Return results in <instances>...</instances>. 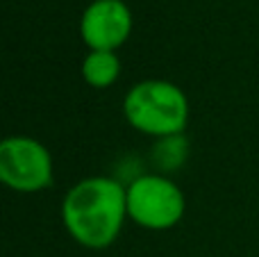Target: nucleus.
I'll use <instances>...</instances> for the list:
<instances>
[{
    "label": "nucleus",
    "mask_w": 259,
    "mask_h": 257,
    "mask_svg": "<svg viewBox=\"0 0 259 257\" xmlns=\"http://www.w3.org/2000/svg\"><path fill=\"white\" fill-rule=\"evenodd\" d=\"M80 34L89 50L121 48L132 34V12L123 0H94L82 12Z\"/></svg>",
    "instance_id": "5"
},
{
    "label": "nucleus",
    "mask_w": 259,
    "mask_h": 257,
    "mask_svg": "<svg viewBox=\"0 0 259 257\" xmlns=\"http://www.w3.org/2000/svg\"><path fill=\"white\" fill-rule=\"evenodd\" d=\"M121 75V59L112 50H89L82 62V77L89 87L105 89L112 87Z\"/></svg>",
    "instance_id": "6"
},
{
    "label": "nucleus",
    "mask_w": 259,
    "mask_h": 257,
    "mask_svg": "<svg viewBox=\"0 0 259 257\" xmlns=\"http://www.w3.org/2000/svg\"><path fill=\"white\" fill-rule=\"evenodd\" d=\"M123 114L134 130L166 139L184 132L189 123V100L178 84L168 80H143L127 91Z\"/></svg>",
    "instance_id": "2"
},
{
    "label": "nucleus",
    "mask_w": 259,
    "mask_h": 257,
    "mask_svg": "<svg viewBox=\"0 0 259 257\" xmlns=\"http://www.w3.org/2000/svg\"><path fill=\"white\" fill-rule=\"evenodd\" d=\"M187 157V141H184L182 135L178 137H166V139H159V144L152 150V159L159 168L168 171V168H175L178 164L184 162Z\"/></svg>",
    "instance_id": "7"
},
{
    "label": "nucleus",
    "mask_w": 259,
    "mask_h": 257,
    "mask_svg": "<svg viewBox=\"0 0 259 257\" xmlns=\"http://www.w3.org/2000/svg\"><path fill=\"white\" fill-rule=\"evenodd\" d=\"M53 155L32 137H7L0 144V180L14 191L34 194L53 185Z\"/></svg>",
    "instance_id": "4"
},
{
    "label": "nucleus",
    "mask_w": 259,
    "mask_h": 257,
    "mask_svg": "<svg viewBox=\"0 0 259 257\" xmlns=\"http://www.w3.org/2000/svg\"><path fill=\"white\" fill-rule=\"evenodd\" d=\"M127 219V187L116 178H84L66 191L62 221L80 246L107 248L121 235Z\"/></svg>",
    "instance_id": "1"
},
{
    "label": "nucleus",
    "mask_w": 259,
    "mask_h": 257,
    "mask_svg": "<svg viewBox=\"0 0 259 257\" xmlns=\"http://www.w3.org/2000/svg\"><path fill=\"white\" fill-rule=\"evenodd\" d=\"M187 200L173 180L157 173L130 180L127 185V219L146 230H170L184 217Z\"/></svg>",
    "instance_id": "3"
}]
</instances>
